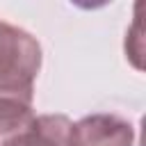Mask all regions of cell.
I'll return each instance as SVG.
<instances>
[{
	"mask_svg": "<svg viewBox=\"0 0 146 146\" xmlns=\"http://www.w3.org/2000/svg\"><path fill=\"white\" fill-rule=\"evenodd\" d=\"M39 64V43L27 32L0 21V96L32 103V80Z\"/></svg>",
	"mask_w": 146,
	"mask_h": 146,
	"instance_id": "1",
	"label": "cell"
},
{
	"mask_svg": "<svg viewBox=\"0 0 146 146\" xmlns=\"http://www.w3.org/2000/svg\"><path fill=\"white\" fill-rule=\"evenodd\" d=\"M73 146H132V125L112 114L87 116L73 125Z\"/></svg>",
	"mask_w": 146,
	"mask_h": 146,
	"instance_id": "2",
	"label": "cell"
},
{
	"mask_svg": "<svg viewBox=\"0 0 146 146\" xmlns=\"http://www.w3.org/2000/svg\"><path fill=\"white\" fill-rule=\"evenodd\" d=\"M30 103L21 98H7L0 96V146L11 139L16 132H21L25 125L32 123Z\"/></svg>",
	"mask_w": 146,
	"mask_h": 146,
	"instance_id": "3",
	"label": "cell"
}]
</instances>
